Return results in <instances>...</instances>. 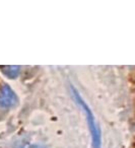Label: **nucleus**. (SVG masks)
<instances>
[{"label":"nucleus","instance_id":"1","mask_svg":"<svg viewBox=\"0 0 135 148\" xmlns=\"http://www.w3.org/2000/svg\"><path fill=\"white\" fill-rule=\"evenodd\" d=\"M70 89H71L72 97H74L75 101L77 103V105L80 107V109L82 110V112L85 115V120L87 123L88 129L90 131V135H92V148H102V140H101V132L96 125V119L94 116L92 114L90 108L88 107L87 103L84 101V99H82V97L79 95V92L77 91V89L75 87H73V85H70Z\"/></svg>","mask_w":135,"mask_h":148},{"label":"nucleus","instance_id":"2","mask_svg":"<svg viewBox=\"0 0 135 148\" xmlns=\"http://www.w3.org/2000/svg\"><path fill=\"white\" fill-rule=\"evenodd\" d=\"M19 99L8 84H3L0 88V106L4 108H12L17 105Z\"/></svg>","mask_w":135,"mask_h":148},{"label":"nucleus","instance_id":"3","mask_svg":"<svg viewBox=\"0 0 135 148\" xmlns=\"http://www.w3.org/2000/svg\"><path fill=\"white\" fill-rule=\"evenodd\" d=\"M0 70L9 79H15L17 77H19V73H21V67L15 65L0 66Z\"/></svg>","mask_w":135,"mask_h":148}]
</instances>
